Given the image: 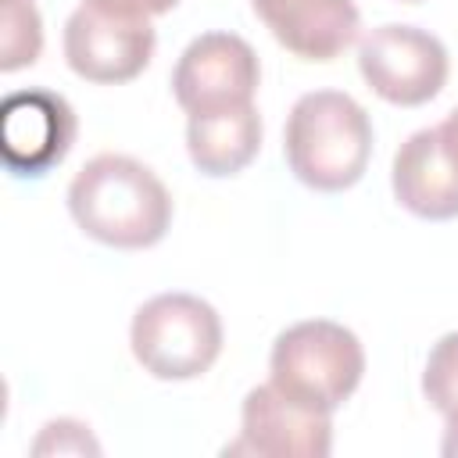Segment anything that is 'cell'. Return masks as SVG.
I'll list each match as a JSON object with an SVG mask.
<instances>
[{
  "label": "cell",
  "instance_id": "1",
  "mask_svg": "<svg viewBox=\"0 0 458 458\" xmlns=\"http://www.w3.org/2000/svg\"><path fill=\"white\" fill-rule=\"evenodd\" d=\"M68 211L89 240L118 250L154 247L172 225L165 182L129 154L89 157L68 182Z\"/></svg>",
  "mask_w": 458,
  "mask_h": 458
},
{
  "label": "cell",
  "instance_id": "2",
  "mask_svg": "<svg viewBox=\"0 0 458 458\" xmlns=\"http://www.w3.org/2000/svg\"><path fill=\"white\" fill-rule=\"evenodd\" d=\"M283 154L293 179L308 190H351L372 157V122L351 93L311 89L286 114Z\"/></svg>",
  "mask_w": 458,
  "mask_h": 458
},
{
  "label": "cell",
  "instance_id": "3",
  "mask_svg": "<svg viewBox=\"0 0 458 458\" xmlns=\"http://www.w3.org/2000/svg\"><path fill=\"white\" fill-rule=\"evenodd\" d=\"M365 376L361 340L333 318H304L286 326L268 354V379L293 401L336 411Z\"/></svg>",
  "mask_w": 458,
  "mask_h": 458
},
{
  "label": "cell",
  "instance_id": "4",
  "mask_svg": "<svg viewBox=\"0 0 458 458\" xmlns=\"http://www.w3.org/2000/svg\"><path fill=\"white\" fill-rule=\"evenodd\" d=\"M129 347L143 372H150L154 379H197L222 354V318L197 293H157L136 308Z\"/></svg>",
  "mask_w": 458,
  "mask_h": 458
},
{
  "label": "cell",
  "instance_id": "5",
  "mask_svg": "<svg viewBox=\"0 0 458 458\" xmlns=\"http://www.w3.org/2000/svg\"><path fill=\"white\" fill-rule=\"evenodd\" d=\"M447 47L415 25H376L358 43V72L376 97L397 107L429 104L447 82Z\"/></svg>",
  "mask_w": 458,
  "mask_h": 458
},
{
  "label": "cell",
  "instance_id": "6",
  "mask_svg": "<svg viewBox=\"0 0 458 458\" xmlns=\"http://www.w3.org/2000/svg\"><path fill=\"white\" fill-rule=\"evenodd\" d=\"M157 36L150 18L122 14L82 0L64 21V61L68 68L100 86L136 79L154 57Z\"/></svg>",
  "mask_w": 458,
  "mask_h": 458
},
{
  "label": "cell",
  "instance_id": "7",
  "mask_svg": "<svg viewBox=\"0 0 458 458\" xmlns=\"http://www.w3.org/2000/svg\"><path fill=\"white\" fill-rule=\"evenodd\" d=\"M258 82V54L236 32H204L190 39L172 72V93L186 114L254 104Z\"/></svg>",
  "mask_w": 458,
  "mask_h": 458
},
{
  "label": "cell",
  "instance_id": "8",
  "mask_svg": "<svg viewBox=\"0 0 458 458\" xmlns=\"http://www.w3.org/2000/svg\"><path fill=\"white\" fill-rule=\"evenodd\" d=\"M75 132V111L54 89H18L0 107V154L18 179H39L57 168L68 157Z\"/></svg>",
  "mask_w": 458,
  "mask_h": 458
},
{
  "label": "cell",
  "instance_id": "9",
  "mask_svg": "<svg viewBox=\"0 0 458 458\" xmlns=\"http://www.w3.org/2000/svg\"><path fill=\"white\" fill-rule=\"evenodd\" d=\"M233 447L265 458H326L333 451V415L293 401L268 379L247 390L240 408V444Z\"/></svg>",
  "mask_w": 458,
  "mask_h": 458
},
{
  "label": "cell",
  "instance_id": "10",
  "mask_svg": "<svg viewBox=\"0 0 458 458\" xmlns=\"http://www.w3.org/2000/svg\"><path fill=\"white\" fill-rule=\"evenodd\" d=\"M394 197L404 211L426 222L458 218V161L451 157L440 125L411 132L390 168Z\"/></svg>",
  "mask_w": 458,
  "mask_h": 458
},
{
  "label": "cell",
  "instance_id": "11",
  "mask_svg": "<svg viewBox=\"0 0 458 458\" xmlns=\"http://www.w3.org/2000/svg\"><path fill=\"white\" fill-rule=\"evenodd\" d=\"M254 14L301 61L340 57L361 29L354 0H250Z\"/></svg>",
  "mask_w": 458,
  "mask_h": 458
},
{
  "label": "cell",
  "instance_id": "12",
  "mask_svg": "<svg viewBox=\"0 0 458 458\" xmlns=\"http://www.w3.org/2000/svg\"><path fill=\"white\" fill-rule=\"evenodd\" d=\"M261 114L254 104L186 118V154L200 175L225 179L243 172L261 150Z\"/></svg>",
  "mask_w": 458,
  "mask_h": 458
},
{
  "label": "cell",
  "instance_id": "13",
  "mask_svg": "<svg viewBox=\"0 0 458 458\" xmlns=\"http://www.w3.org/2000/svg\"><path fill=\"white\" fill-rule=\"evenodd\" d=\"M0 72L36 64L43 50V21L32 0H0Z\"/></svg>",
  "mask_w": 458,
  "mask_h": 458
},
{
  "label": "cell",
  "instance_id": "14",
  "mask_svg": "<svg viewBox=\"0 0 458 458\" xmlns=\"http://www.w3.org/2000/svg\"><path fill=\"white\" fill-rule=\"evenodd\" d=\"M422 394L440 415L458 411V333H444L433 344L422 369Z\"/></svg>",
  "mask_w": 458,
  "mask_h": 458
},
{
  "label": "cell",
  "instance_id": "15",
  "mask_svg": "<svg viewBox=\"0 0 458 458\" xmlns=\"http://www.w3.org/2000/svg\"><path fill=\"white\" fill-rule=\"evenodd\" d=\"M32 451L36 454H50V451H57V454H97L100 451V444L89 437V426L86 422H79V419H54V422H47L43 426V433H39V440L32 444Z\"/></svg>",
  "mask_w": 458,
  "mask_h": 458
},
{
  "label": "cell",
  "instance_id": "16",
  "mask_svg": "<svg viewBox=\"0 0 458 458\" xmlns=\"http://www.w3.org/2000/svg\"><path fill=\"white\" fill-rule=\"evenodd\" d=\"M89 4H100V7H111V11H122V14L154 18V14H165V11H172L179 0H89Z\"/></svg>",
  "mask_w": 458,
  "mask_h": 458
},
{
  "label": "cell",
  "instance_id": "17",
  "mask_svg": "<svg viewBox=\"0 0 458 458\" xmlns=\"http://www.w3.org/2000/svg\"><path fill=\"white\" fill-rule=\"evenodd\" d=\"M444 458H458V411L444 415V440H440Z\"/></svg>",
  "mask_w": 458,
  "mask_h": 458
},
{
  "label": "cell",
  "instance_id": "18",
  "mask_svg": "<svg viewBox=\"0 0 458 458\" xmlns=\"http://www.w3.org/2000/svg\"><path fill=\"white\" fill-rule=\"evenodd\" d=\"M440 132H444V143H447V150H451V157L458 161V107L440 122Z\"/></svg>",
  "mask_w": 458,
  "mask_h": 458
},
{
  "label": "cell",
  "instance_id": "19",
  "mask_svg": "<svg viewBox=\"0 0 458 458\" xmlns=\"http://www.w3.org/2000/svg\"><path fill=\"white\" fill-rule=\"evenodd\" d=\"M404 4H419V0H404Z\"/></svg>",
  "mask_w": 458,
  "mask_h": 458
}]
</instances>
